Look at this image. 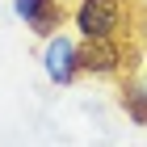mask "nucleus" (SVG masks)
I'll list each match as a JSON object with an SVG mask.
<instances>
[{
	"instance_id": "obj_1",
	"label": "nucleus",
	"mask_w": 147,
	"mask_h": 147,
	"mask_svg": "<svg viewBox=\"0 0 147 147\" xmlns=\"http://www.w3.org/2000/svg\"><path fill=\"white\" fill-rule=\"evenodd\" d=\"M130 30V0H76L71 34L80 42H105Z\"/></svg>"
},
{
	"instance_id": "obj_2",
	"label": "nucleus",
	"mask_w": 147,
	"mask_h": 147,
	"mask_svg": "<svg viewBox=\"0 0 147 147\" xmlns=\"http://www.w3.org/2000/svg\"><path fill=\"white\" fill-rule=\"evenodd\" d=\"M42 76L55 84V88H71L80 80V38L59 30L42 42Z\"/></svg>"
},
{
	"instance_id": "obj_4",
	"label": "nucleus",
	"mask_w": 147,
	"mask_h": 147,
	"mask_svg": "<svg viewBox=\"0 0 147 147\" xmlns=\"http://www.w3.org/2000/svg\"><path fill=\"white\" fill-rule=\"evenodd\" d=\"M13 17H17L30 34H38V38L46 42L51 34H59V30H63L67 9H63L59 0H13Z\"/></svg>"
},
{
	"instance_id": "obj_3",
	"label": "nucleus",
	"mask_w": 147,
	"mask_h": 147,
	"mask_svg": "<svg viewBox=\"0 0 147 147\" xmlns=\"http://www.w3.org/2000/svg\"><path fill=\"white\" fill-rule=\"evenodd\" d=\"M126 63H130V59H126L122 38H105V42H80V76L113 80V76H122Z\"/></svg>"
},
{
	"instance_id": "obj_6",
	"label": "nucleus",
	"mask_w": 147,
	"mask_h": 147,
	"mask_svg": "<svg viewBox=\"0 0 147 147\" xmlns=\"http://www.w3.org/2000/svg\"><path fill=\"white\" fill-rule=\"evenodd\" d=\"M139 34H143V42H147V13H143V21H139Z\"/></svg>"
},
{
	"instance_id": "obj_5",
	"label": "nucleus",
	"mask_w": 147,
	"mask_h": 147,
	"mask_svg": "<svg viewBox=\"0 0 147 147\" xmlns=\"http://www.w3.org/2000/svg\"><path fill=\"white\" fill-rule=\"evenodd\" d=\"M118 105H122V113H126L135 126L147 130V80H143V76H130L122 88H118Z\"/></svg>"
}]
</instances>
